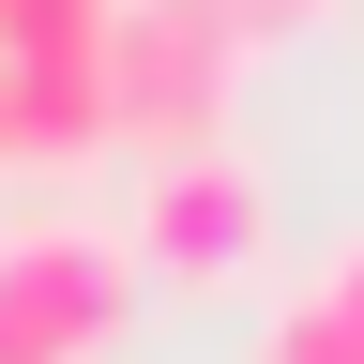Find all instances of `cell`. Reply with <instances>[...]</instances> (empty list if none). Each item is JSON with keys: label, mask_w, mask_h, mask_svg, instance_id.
<instances>
[{"label": "cell", "mask_w": 364, "mask_h": 364, "mask_svg": "<svg viewBox=\"0 0 364 364\" xmlns=\"http://www.w3.org/2000/svg\"><path fill=\"white\" fill-rule=\"evenodd\" d=\"M107 136L136 152H198L228 122V61H243V31L213 16V0H107Z\"/></svg>", "instance_id": "6da1fadb"}, {"label": "cell", "mask_w": 364, "mask_h": 364, "mask_svg": "<svg viewBox=\"0 0 364 364\" xmlns=\"http://www.w3.org/2000/svg\"><path fill=\"white\" fill-rule=\"evenodd\" d=\"M136 304V243L91 213H31L0 228V364H91Z\"/></svg>", "instance_id": "7a4b0ae2"}, {"label": "cell", "mask_w": 364, "mask_h": 364, "mask_svg": "<svg viewBox=\"0 0 364 364\" xmlns=\"http://www.w3.org/2000/svg\"><path fill=\"white\" fill-rule=\"evenodd\" d=\"M258 228H273L258 167L228 152V136H198V152H152V198H136L122 243L152 258V273H243V258H258Z\"/></svg>", "instance_id": "3957f363"}, {"label": "cell", "mask_w": 364, "mask_h": 364, "mask_svg": "<svg viewBox=\"0 0 364 364\" xmlns=\"http://www.w3.org/2000/svg\"><path fill=\"white\" fill-rule=\"evenodd\" d=\"M0 107H16V167L107 152V61L91 46H0Z\"/></svg>", "instance_id": "277c9868"}, {"label": "cell", "mask_w": 364, "mask_h": 364, "mask_svg": "<svg viewBox=\"0 0 364 364\" xmlns=\"http://www.w3.org/2000/svg\"><path fill=\"white\" fill-rule=\"evenodd\" d=\"M258 364H364V318L334 304V289H304V304H273V349Z\"/></svg>", "instance_id": "5b68a950"}, {"label": "cell", "mask_w": 364, "mask_h": 364, "mask_svg": "<svg viewBox=\"0 0 364 364\" xmlns=\"http://www.w3.org/2000/svg\"><path fill=\"white\" fill-rule=\"evenodd\" d=\"M228 31H289V16H318V0H213Z\"/></svg>", "instance_id": "8992f818"}, {"label": "cell", "mask_w": 364, "mask_h": 364, "mask_svg": "<svg viewBox=\"0 0 364 364\" xmlns=\"http://www.w3.org/2000/svg\"><path fill=\"white\" fill-rule=\"evenodd\" d=\"M318 289H334V304H349V318H364V243H349V258H334V273H318Z\"/></svg>", "instance_id": "52a82bcc"}, {"label": "cell", "mask_w": 364, "mask_h": 364, "mask_svg": "<svg viewBox=\"0 0 364 364\" xmlns=\"http://www.w3.org/2000/svg\"><path fill=\"white\" fill-rule=\"evenodd\" d=\"M0 167H16V107H0Z\"/></svg>", "instance_id": "ba28073f"}]
</instances>
